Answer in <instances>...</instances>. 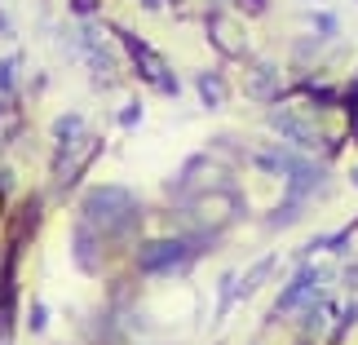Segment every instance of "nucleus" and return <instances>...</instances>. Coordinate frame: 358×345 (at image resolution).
Returning <instances> with one entry per match:
<instances>
[{
    "instance_id": "f257e3e1",
    "label": "nucleus",
    "mask_w": 358,
    "mask_h": 345,
    "mask_svg": "<svg viewBox=\"0 0 358 345\" xmlns=\"http://www.w3.org/2000/svg\"><path fill=\"white\" fill-rule=\"evenodd\" d=\"M85 222L102 234H124L137 226V199L124 186H93L85 195Z\"/></svg>"
},
{
    "instance_id": "f03ea898",
    "label": "nucleus",
    "mask_w": 358,
    "mask_h": 345,
    "mask_svg": "<svg viewBox=\"0 0 358 345\" xmlns=\"http://www.w3.org/2000/svg\"><path fill=\"white\" fill-rule=\"evenodd\" d=\"M115 36H120V49L129 53V62H133V76H137V80H146V85H159L164 93H177V89H182V85L173 80L169 62H164L159 53L150 49V45H146V40L137 36V31H124V27H120Z\"/></svg>"
},
{
    "instance_id": "7ed1b4c3",
    "label": "nucleus",
    "mask_w": 358,
    "mask_h": 345,
    "mask_svg": "<svg viewBox=\"0 0 358 345\" xmlns=\"http://www.w3.org/2000/svg\"><path fill=\"white\" fill-rule=\"evenodd\" d=\"M195 257H199V248L190 239H150L137 253V266L146 274H177V270L195 266Z\"/></svg>"
},
{
    "instance_id": "20e7f679",
    "label": "nucleus",
    "mask_w": 358,
    "mask_h": 345,
    "mask_svg": "<svg viewBox=\"0 0 358 345\" xmlns=\"http://www.w3.org/2000/svg\"><path fill=\"white\" fill-rule=\"evenodd\" d=\"M323 279H327V274H323L319 266L301 261V270L292 274V283H287L283 293H279V301H274V310H270V314H292V310H306L310 301H319V297H323V288H319Z\"/></svg>"
},
{
    "instance_id": "39448f33",
    "label": "nucleus",
    "mask_w": 358,
    "mask_h": 345,
    "mask_svg": "<svg viewBox=\"0 0 358 345\" xmlns=\"http://www.w3.org/2000/svg\"><path fill=\"white\" fill-rule=\"evenodd\" d=\"M266 124L283 137L287 146H296V150H319L323 146V133L314 129V120L306 111H283V106H279V111L266 115Z\"/></svg>"
},
{
    "instance_id": "423d86ee",
    "label": "nucleus",
    "mask_w": 358,
    "mask_h": 345,
    "mask_svg": "<svg viewBox=\"0 0 358 345\" xmlns=\"http://www.w3.org/2000/svg\"><path fill=\"white\" fill-rule=\"evenodd\" d=\"M203 31H208L213 49L222 53V58H248V36H243V27L230 18L226 9H208V18H203Z\"/></svg>"
},
{
    "instance_id": "0eeeda50",
    "label": "nucleus",
    "mask_w": 358,
    "mask_h": 345,
    "mask_svg": "<svg viewBox=\"0 0 358 345\" xmlns=\"http://www.w3.org/2000/svg\"><path fill=\"white\" fill-rule=\"evenodd\" d=\"M243 89H248V98L274 106V102L283 98V76H279V66H274V62H252V66H248Z\"/></svg>"
},
{
    "instance_id": "6e6552de",
    "label": "nucleus",
    "mask_w": 358,
    "mask_h": 345,
    "mask_svg": "<svg viewBox=\"0 0 358 345\" xmlns=\"http://www.w3.org/2000/svg\"><path fill=\"white\" fill-rule=\"evenodd\" d=\"M195 93H199V102L208 106V111H222L226 98H230V85H226L222 71H195Z\"/></svg>"
},
{
    "instance_id": "1a4fd4ad",
    "label": "nucleus",
    "mask_w": 358,
    "mask_h": 345,
    "mask_svg": "<svg viewBox=\"0 0 358 345\" xmlns=\"http://www.w3.org/2000/svg\"><path fill=\"white\" fill-rule=\"evenodd\" d=\"M85 62H89V71H93L98 85H111V80H115V58H111V49H106V45L85 49Z\"/></svg>"
},
{
    "instance_id": "9d476101",
    "label": "nucleus",
    "mask_w": 358,
    "mask_h": 345,
    "mask_svg": "<svg viewBox=\"0 0 358 345\" xmlns=\"http://www.w3.org/2000/svg\"><path fill=\"white\" fill-rule=\"evenodd\" d=\"M274 266H279V257H274V253H270V257H261V261H257V266H252V270H248V274H243V279H239V297H252V293H257V288H261V283H266V274H270Z\"/></svg>"
},
{
    "instance_id": "9b49d317",
    "label": "nucleus",
    "mask_w": 358,
    "mask_h": 345,
    "mask_svg": "<svg viewBox=\"0 0 358 345\" xmlns=\"http://www.w3.org/2000/svg\"><path fill=\"white\" fill-rule=\"evenodd\" d=\"M301 213H306V199H292V195H287L279 209L270 213V222H266V226H270V230H283V226H292Z\"/></svg>"
},
{
    "instance_id": "f8f14e48",
    "label": "nucleus",
    "mask_w": 358,
    "mask_h": 345,
    "mask_svg": "<svg viewBox=\"0 0 358 345\" xmlns=\"http://www.w3.org/2000/svg\"><path fill=\"white\" fill-rule=\"evenodd\" d=\"M323 45H327V40L310 31V36H301L296 45H292V53H296V62H314V58H319V53H323Z\"/></svg>"
},
{
    "instance_id": "ddd939ff",
    "label": "nucleus",
    "mask_w": 358,
    "mask_h": 345,
    "mask_svg": "<svg viewBox=\"0 0 358 345\" xmlns=\"http://www.w3.org/2000/svg\"><path fill=\"white\" fill-rule=\"evenodd\" d=\"M310 22H314V36H323V40H332V36L341 31L336 13H310Z\"/></svg>"
},
{
    "instance_id": "4468645a",
    "label": "nucleus",
    "mask_w": 358,
    "mask_h": 345,
    "mask_svg": "<svg viewBox=\"0 0 358 345\" xmlns=\"http://www.w3.org/2000/svg\"><path fill=\"white\" fill-rule=\"evenodd\" d=\"M235 5V13H243V18H261V13H270V0H230Z\"/></svg>"
},
{
    "instance_id": "2eb2a0df",
    "label": "nucleus",
    "mask_w": 358,
    "mask_h": 345,
    "mask_svg": "<svg viewBox=\"0 0 358 345\" xmlns=\"http://www.w3.org/2000/svg\"><path fill=\"white\" fill-rule=\"evenodd\" d=\"M354 323H358V301H354V306H350L345 314H341V328H336V337H332V341H341V337H345Z\"/></svg>"
},
{
    "instance_id": "dca6fc26",
    "label": "nucleus",
    "mask_w": 358,
    "mask_h": 345,
    "mask_svg": "<svg viewBox=\"0 0 358 345\" xmlns=\"http://www.w3.org/2000/svg\"><path fill=\"white\" fill-rule=\"evenodd\" d=\"M71 13L76 18H93V13H98V0H71Z\"/></svg>"
},
{
    "instance_id": "f3484780",
    "label": "nucleus",
    "mask_w": 358,
    "mask_h": 345,
    "mask_svg": "<svg viewBox=\"0 0 358 345\" xmlns=\"http://www.w3.org/2000/svg\"><path fill=\"white\" fill-rule=\"evenodd\" d=\"M137 120H142V102H129V106L120 111V124L129 129V124H137Z\"/></svg>"
},
{
    "instance_id": "a211bd4d",
    "label": "nucleus",
    "mask_w": 358,
    "mask_h": 345,
    "mask_svg": "<svg viewBox=\"0 0 358 345\" xmlns=\"http://www.w3.org/2000/svg\"><path fill=\"white\" fill-rule=\"evenodd\" d=\"M45 319H49V314H45V306H36V310H31V328H36V332L45 328Z\"/></svg>"
},
{
    "instance_id": "6ab92c4d",
    "label": "nucleus",
    "mask_w": 358,
    "mask_h": 345,
    "mask_svg": "<svg viewBox=\"0 0 358 345\" xmlns=\"http://www.w3.org/2000/svg\"><path fill=\"white\" fill-rule=\"evenodd\" d=\"M350 142L358 146V111H350Z\"/></svg>"
},
{
    "instance_id": "aec40b11",
    "label": "nucleus",
    "mask_w": 358,
    "mask_h": 345,
    "mask_svg": "<svg viewBox=\"0 0 358 345\" xmlns=\"http://www.w3.org/2000/svg\"><path fill=\"white\" fill-rule=\"evenodd\" d=\"M142 9H146V13H159V9H164V0H142Z\"/></svg>"
},
{
    "instance_id": "412c9836",
    "label": "nucleus",
    "mask_w": 358,
    "mask_h": 345,
    "mask_svg": "<svg viewBox=\"0 0 358 345\" xmlns=\"http://www.w3.org/2000/svg\"><path fill=\"white\" fill-rule=\"evenodd\" d=\"M350 182H354V186H358V169H354V173H350Z\"/></svg>"
},
{
    "instance_id": "4be33fe9",
    "label": "nucleus",
    "mask_w": 358,
    "mask_h": 345,
    "mask_svg": "<svg viewBox=\"0 0 358 345\" xmlns=\"http://www.w3.org/2000/svg\"><path fill=\"white\" fill-rule=\"evenodd\" d=\"M354 5H358V0H354Z\"/></svg>"
}]
</instances>
